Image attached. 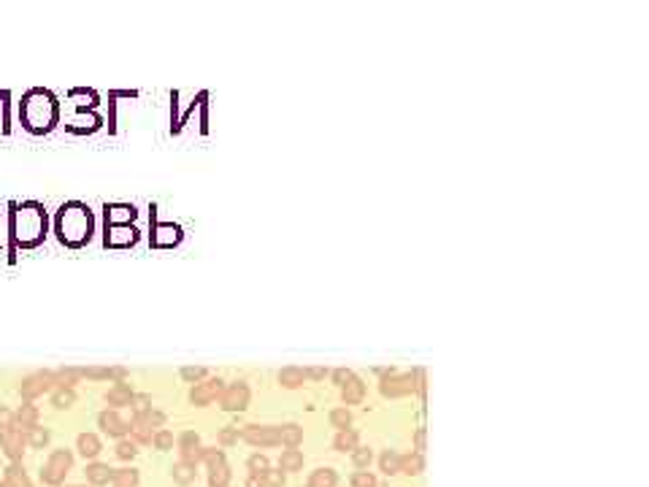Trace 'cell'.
Masks as SVG:
<instances>
[{
	"mask_svg": "<svg viewBox=\"0 0 649 487\" xmlns=\"http://www.w3.org/2000/svg\"><path fill=\"white\" fill-rule=\"evenodd\" d=\"M19 117H22V125L30 133H49L60 120L57 98L49 90H41V87L25 92V98L19 103Z\"/></svg>",
	"mask_w": 649,
	"mask_h": 487,
	"instance_id": "7a4b0ae2",
	"label": "cell"
},
{
	"mask_svg": "<svg viewBox=\"0 0 649 487\" xmlns=\"http://www.w3.org/2000/svg\"><path fill=\"white\" fill-rule=\"evenodd\" d=\"M246 439L249 442H263V444H271L279 439L276 428H260V425H249L246 428Z\"/></svg>",
	"mask_w": 649,
	"mask_h": 487,
	"instance_id": "e0dca14e",
	"label": "cell"
},
{
	"mask_svg": "<svg viewBox=\"0 0 649 487\" xmlns=\"http://www.w3.org/2000/svg\"><path fill=\"white\" fill-rule=\"evenodd\" d=\"M74 401H76V393L71 390V387H54L52 403H54L57 409H68V406H74Z\"/></svg>",
	"mask_w": 649,
	"mask_h": 487,
	"instance_id": "ffe728a7",
	"label": "cell"
},
{
	"mask_svg": "<svg viewBox=\"0 0 649 487\" xmlns=\"http://www.w3.org/2000/svg\"><path fill=\"white\" fill-rule=\"evenodd\" d=\"M222 390H225V382L219 379V377H212V379H203V382H197V384H193L190 401H193L195 406H206V403H212L214 398L222 396Z\"/></svg>",
	"mask_w": 649,
	"mask_h": 487,
	"instance_id": "8992f818",
	"label": "cell"
},
{
	"mask_svg": "<svg viewBox=\"0 0 649 487\" xmlns=\"http://www.w3.org/2000/svg\"><path fill=\"white\" fill-rule=\"evenodd\" d=\"M81 377L87 379H114V382H125L127 377V368L125 365H84L79 368Z\"/></svg>",
	"mask_w": 649,
	"mask_h": 487,
	"instance_id": "ba28073f",
	"label": "cell"
},
{
	"mask_svg": "<svg viewBox=\"0 0 649 487\" xmlns=\"http://www.w3.org/2000/svg\"><path fill=\"white\" fill-rule=\"evenodd\" d=\"M179 239H181V230L176 225H168V222L166 225H154L149 236L151 246H173Z\"/></svg>",
	"mask_w": 649,
	"mask_h": 487,
	"instance_id": "8fae6325",
	"label": "cell"
},
{
	"mask_svg": "<svg viewBox=\"0 0 649 487\" xmlns=\"http://www.w3.org/2000/svg\"><path fill=\"white\" fill-rule=\"evenodd\" d=\"M303 371H306V379H325L328 377V368H319V365H309Z\"/></svg>",
	"mask_w": 649,
	"mask_h": 487,
	"instance_id": "f546056e",
	"label": "cell"
},
{
	"mask_svg": "<svg viewBox=\"0 0 649 487\" xmlns=\"http://www.w3.org/2000/svg\"><path fill=\"white\" fill-rule=\"evenodd\" d=\"M219 403H222V409L225 411L246 409V403H249V384H246V382H233V384H227L225 390H222V396H219Z\"/></svg>",
	"mask_w": 649,
	"mask_h": 487,
	"instance_id": "52a82bcc",
	"label": "cell"
},
{
	"mask_svg": "<svg viewBox=\"0 0 649 487\" xmlns=\"http://www.w3.org/2000/svg\"><path fill=\"white\" fill-rule=\"evenodd\" d=\"M279 439H285L287 444H298L301 442V428L298 425H285L279 430Z\"/></svg>",
	"mask_w": 649,
	"mask_h": 487,
	"instance_id": "cb8c5ba5",
	"label": "cell"
},
{
	"mask_svg": "<svg viewBox=\"0 0 649 487\" xmlns=\"http://www.w3.org/2000/svg\"><path fill=\"white\" fill-rule=\"evenodd\" d=\"M57 382H54V371H33L25 379L19 382V393L25 401H33V398L44 396L49 390H54Z\"/></svg>",
	"mask_w": 649,
	"mask_h": 487,
	"instance_id": "5b68a950",
	"label": "cell"
},
{
	"mask_svg": "<svg viewBox=\"0 0 649 487\" xmlns=\"http://www.w3.org/2000/svg\"><path fill=\"white\" fill-rule=\"evenodd\" d=\"M133 452H136V449H133V444H127V442H125V444H120V455H122V457L133 455Z\"/></svg>",
	"mask_w": 649,
	"mask_h": 487,
	"instance_id": "e575fe53",
	"label": "cell"
},
{
	"mask_svg": "<svg viewBox=\"0 0 649 487\" xmlns=\"http://www.w3.org/2000/svg\"><path fill=\"white\" fill-rule=\"evenodd\" d=\"M154 442H157V447H160V449H166V447H171V442H173V439H171V433H166V430H160Z\"/></svg>",
	"mask_w": 649,
	"mask_h": 487,
	"instance_id": "1f68e13d",
	"label": "cell"
},
{
	"mask_svg": "<svg viewBox=\"0 0 649 487\" xmlns=\"http://www.w3.org/2000/svg\"><path fill=\"white\" fill-rule=\"evenodd\" d=\"M68 463H71V455L68 452H57V455L52 457V463H49V469H46V479L49 482H54V479H60V474L68 469Z\"/></svg>",
	"mask_w": 649,
	"mask_h": 487,
	"instance_id": "d6986e66",
	"label": "cell"
},
{
	"mask_svg": "<svg viewBox=\"0 0 649 487\" xmlns=\"http://www.w3.org/2000/svg\"><path fill=\"white\" fill-rule=\"evenodd\" d=\"M3 447H6L11 455H19V449H22V436H16V430H6V433H3Z\"/></svg>",
	"mask_w": 649,
	"mask_h": 487,
	"instance_id": "7402d4cb",
	"label": "cell"
},
{
	"mask_svg": "<svg viewBox=\"0 0 649 487\" xmlns=\"http://www.w3.org/2000/svg\"><path fill=\"white\" fill-rule=\"evenodd\" d=\"M130 401H133V390H130V384L127 382H114V387H108L106 393V403L108 406H130Z\"/></svg>",
	"mask_w": 649,
	"mask_h": 487,
	"instance_id": "7c38bea8",
	"label": "cell"
},
{
	"mask_svg": "<svg viewBox=\"0 0 649 487\" xmlns=\"http://www.w3.org/2000/svg\"><path fill=\"white\" fill-rule=\"evenodd\" d=\"M379 390H381V396L387 398H401V396H411L414 390H417V384H414V374L411 371H406V374H401V371H390V374H384L381 377V382H379Z\"/></svg>",
	"mask_w": 649,
	"mask_h": 487,
	"instance_id": "277c9868",
	"label": "cell"
},
{
	"mask_svg": "<svg viewBox=\"0 0 649 487\" xmlns=\"http://www.w3.org/2000/svg\"><path fill=\"white\" fill-rule=\"evenodd\" d=\"M355 439H357V436H355L352 430H341V436L335 439V447H338V449H349V447H355Z\"/></svg>",
	"mask_w": 649,
	"mask_h": 487,
	"instance_id": "f1b7e54d",
	"label": "cell"
},
{
	"mask_svg": "<svg viewBox=\"0 0 649 487\" xmlns=\"http://www.w3.org/2000/svg\"><path fill=\"white\" fill-rule=\"evenodd\" d=\"M138 241V230L133 225H108L106 246H133Z\"/></svg>",
	"mask_w": 649,
	"mask_h": 487,
	"instance_id": "9c48e42d",
	"label": "cell"
},
{
	"mask_svg": "<svg viewBox=\"0 0 649 487\" xmlns=\"http://www.w3.org/2000/svg\"><path fill=\"white\" fill-rule=\"evenodd\" d=\"M130 406H133V411H136V414H147V411L151 409V398L144 396V393H141V396H136V393H133V401H130Z\"/></svg>",
	"mask_w": 649,
	"mask_h": 487,
	"instance_id": "603a6c76",
	"label": "cell"
},
{
	"mask_svg": "<svg viewBox=\"0 0 649 487\" xmlns=\"http://www.w3.org/2000/svg\"><path fill=\"white\" fill-rule=\"evenodd\" d=\"M236 439V433L233 430H222V442H233Z\"/></svg>",
	"mask_w": 649,
	"mask_h": 487,
	"instance_id": "8d00e7d4",
	"label": "cell"
},
{
	"mask_svg": "<svg viewBox=\"0 0 649 487\" xmlns=\"http://www.w3.org/2000/svg\"><path fill=\"white\" fill-rule=\"evenodd\" d=\"M106 228L108 225H130L136 219V209L127 203H106Z\"/></svg>",
	"mask_w": 649,
	"mask_h": 487,
	"instance_id": "30bf717a",
	"label": "cell"
},
{
	"mask_svg": "<svg viewBox=\"0 0 649 487\" xmlns=\"http://www.w3.org/2000/svg\"><path fill=\"white\" fill-rule=\"evenodd\" d=\"M30 430H33V436H30L33 444H44L46 439H49V433H46L44 428H30Z\"/></svg>",
	"mask_w": 649,
	"mask_h": 487,
	"instance_id": "4dcf8cb0",
	"label": "cell"
},
{
	"mask_svg": "<svg viewBox=\"0 0 649 487\" xmlns=\"http://www.w3.org/2000/svg\"><path fill=\"white\" fill-rule=\"evenodd\" d=\"M46 228H49V217L38 200L16 203L14 214H11V233H14V241L19 246H25V249L38 246L46 239Z\"/></svg>",
	"mask_w": 649,
	"mask_h": 487,
	"instance_id": "3957f363",
	"label": "cell"
},
{
	"mask_svg": "<svg viewBox=\"0 0 649 487\" xmlns=\"http://www.w3.org/2000/svg\"><path fill=\"white\" fill-rule=\"evenodd\" d=\"M362 396H365V384H362L360 377H355V379L347 382V384L341 387V398H344V403H360Z\"/></svg>",
	"mask_w": 649,
	"mask_h": 487,
	"instance_id": "5bb4252c",
	"label": "cell"
},
{
	"mask_svg": "<svg viewBox=\"0 0 649 487\" xmlns=\"http://www.w3.org/2000/svg\"><path fill=\"white\" fill-rule=\"evenodd\" d=\"M100 428H103L106 433H117V436L127 430V425H125V420H122V417H120V414H117L114 409H111V411L106 409L103 414H100Z\"/></svg>",
	"mask_w": 649,
	"mask_h": 487,
	"instance_id": "9a60e30c",
	"label": "cell"
},
{
	"mask_svg": "<svg viewBox=\"0 0 649 487\" xmlns=\"http://www.w3.org/2000/svg\"><path fill=\"white\" fill-rule=\"evenodd\" d=\"M357 485H360V487H371V485H374V479H371V476H357Z\"/></svg>",
	"mask_w": 649,
	"mask_h": 487,
	"instance_id": "d590c367",
	"label": "cell"
},
{
	"mask_svg": "<svg viewBox=\"0 0 649 487\" xmlns=\"http://www.w3.org/2000/svg\"><path fill=\"white\" fill-rule=\"evenodd\" d=\"M14 420H16V425H19V428H35V420H38V409H35L30 401H28V403H22V406H19V411L14 414ZM14 430H16V428H14Z\"/></svg>",
	"mask_w": 649,
	"mask_h": 487,
	"instance_id": "2e32d148",
	"label": "cell"
},
{
	"mask_svg": "<svg viewBox=\"0 0 649 487\" xmlns=\"http://www.w3.org/2000/svg\"><path fill=\"white\" fill-rule=\"evenodd\" d=\"M298 463H301V457L295 455V452H287V455H285V466H289V469H295Z\"/></svg>",
	"mask_w": 649,
	"mask_h": 487,
	"instance_id": "d6a6232c",
	"label": "cell"
},
{
	"mask_svg": "<svg viewBox=\"0 0 649 487\" xmlns=\"http://www.w3.org/2000/svg\"><path fill=\"white\" fill-rule=\"evenodd\" d=\"M95 230V219H92L90 206H84L81 200H68L62 203L57 217H54V233L65 246H84L92 239Z\"/></svg>",
	"mask_w": 649,
	"mask_h": 487,
	"instance_id": "6da1fadb",
	"label": "cell"
},
{
	"mask_svg": "<svg viewBox=\"0 0 649 487\" xmlns=\"http://www.w3.org/2000/svg\"><path fill=\"white\" fill-rule=\"evenodd\" d=\"M303 382H306V371L301 365H287L279 371V384L287 390H298V387H303Z\"/></svg>",
	"mask_w": 649,
	"mask_h": 487,
	"instance_id": "4fadbf2b",
	"label": "cell"
},
{
	"mask_svg": "<svg viewBox=\"0 0 649 487\" xmlns=\"http://www.w3.org/2000/svg\"><path fill=\"white\" fill-rule=\"evenodd\" d=\"M331 423L335 428H347L349 423H352V414H349V409H333L331 411Z\"/></svg>",
	"mask_w": 649,
	"mask_h": 487,
	"instance_id": "d4e9b609",
	"label": "cell"
},
{
	"mask_svg": "<svg viewBox=\"0 0 649 487\" xmlns=\"http://www.w3.org/2000/svg\"><path fill=\"white\" fill-rule=\"evenodd\" d=\"M106 476H108V474H106V469H103V466H95V469H92V479H98V482H103Z\"/></svg>",
	"mask_w": 649,
	"mask_h": 487,
	"instance_id": "836d02e7",
	"label": "cell"
},
{
	"mask_svg": "<svg viewBox=\"0 0 649 487\" xmlns=\"http://www.w3.org/2000/svg\"><path fill=\"white\" fill-rule=\"evenodd\" d=\"M98 447H100V444H98V439H95V436H90V433L79 439V449H81L84 455H95V452H98Z\"/></svg>",
	"mask_w": 649,
	"mask_h": 487,
	"instance_id": "484cf974",
	"label": "cell"
},
{
	"mask_svg": "<svg viewBox=\"0 0 649 487\" xmlns=\"http://www.w3.org/2000/svg\"><path fill=\"white\" fill-rule=\"evenodd\" d=\"M368 460V452H357V463H365Z\"/></svg>",
	"mask_w": 649,
	"mask_h": 487,
	"instance_id": "f35d334b",
	"label": "cell"
},
{
	"mask_svg": "<svg viewBox=\"0 0 649 487\" xmlns=\"http://www.w3.org/2000/svg\"><path fill=\"white\" fill-rule=\"evenodd\" d=\"M0 428H6V430H14L16 428L14 411L8 409V406H0Z\"/></svg>",
	"mask_w": 649,
	"mask_h": 487,
	"instance_id": "4316f807",
	"label": "cell"
},
{
	"mask_svg": "<svg viewBox=\"0 0 649 487\" xmlns=\"http://www.w3.org/2000/svg\"><path fill=\"white\" fill-rule=\"evenodd\" d=\"M355 377H357V374H355V371H349V368H335V371H333V382H335V384H341V387H344L347 382L355 379Z\"/></svg>",
	"mask_w": 649,
	"mask_h": 487,
	"instance_id": "83f0119b",
	"label": "cell"
},
{
	"mask_svg": "<svg viewBox=\"0 0 649 487\" xmlns=\"http://www.w3.org/2000/svg\"><path fill=\"white\" fill-rule=\"evenodd\" d=\"M179 374H181V379L190 382V384H197V382L206 379V368H203V365H184Z\"/></svg>",
	"mask_w": 649,
	"mask_h": 487,
	"instance_id": "44dd1931",
	"label": "cell"
},
{
	"mask_svg": "<svg viewBox=\"0 0 649 487\" xmlns=\"http://www.w3.org/2000/svg\"><path fill=\"white\" fill-rule=\"evenodd\" d=\"M181 442H184V444H187V447H190V444H193V442H197V439H195V436H193V433H184V439H181Z\"/></svg>",
	"mask_w": 649,
	"mask_h": 487,
	"instance_id": "74e56055",
	"label": "cell"
},
{
	"mask_svg": "<svg viewBox=\"0 0 649 487\" xmlns=\"http://www.w3.org/2000/svg\"><path fill=\"white\" fill-rule=\"evenodd\" d=\"M79 379H81V374H79V368H74V365H65V368H57V371H54L57 387H71V390H74V384Z\"/></svg>",
	"mask_w": 649,
	"mask_h": 487,
	"instance_id": "ac0fdd59",
	"label": "cell"
}]
</instances>
